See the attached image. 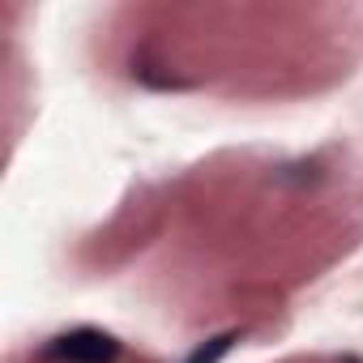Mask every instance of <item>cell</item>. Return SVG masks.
<instances>
[{"label":"cell","mask_w":363,"mask_h":363,"mask_svg":"<svg viewBox=\"0 0 363 363\" xmlns=\"http://www.w3.org/2000/svg\"><path fill=\"white\" fill-rule=\"evenodd\" d=\"M43 354L52 363H116L120 359V342L111 333H103V329L82 325V329H69V333L52 337Z\"/></svg>","instance_id":"1"},{"label":"cell","mask_w":363,"mask_h":363,"mask_svg":"<svg viewBox=\"0 0 363 363\" xmlns=\"http://www.w3.org/2000/svg\"><path fill=\"white\" fill-rule=\"evenodd\" d=\"M240 342V333H218V337H210V342H201L184 363H223L227 354H231V346Z\"/></svg>","instance_id":"2"},{"label":"cell","mask_w":363,"mask_h":363,"mask_svg":"<svg viewBox=\"0 0 363 363\" xmlns=\"http://www.w3.org/2000/svg\"><path fill=\"white\" fill-rule=\"evenodd\" d=\"M342 363H363V359H342Z\"/></svg>","instance_id":"3"}]
</instances>
